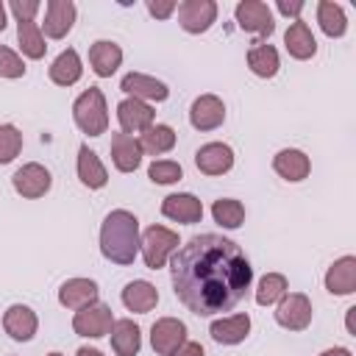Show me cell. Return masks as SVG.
Returning <instances> with one entry per match:
<instances>
[{
  "instance_id": "6da1fadb",
  "label": "cell",
  "mask_w": 356,
  "mask_h": 356,
  "mask_svg": "<svg viewBox=\"0 0 356 356\" xmlns=\"http://www.w3.org/2000/svg\"><path fill=\"white\" fill-rule=\"evenodd\" d=\"M175 298L197 317L231 312L253 281L242 248L220 234H197L172 256Z\"/></svg>"
},
{
  "instance_id": "7a4b0ae2",
  "label": "cell",
  "mask_w": 356,
  "mask_h": 356,
  "mask_svg": "<svg viewBox=\"0 0 356 356\" xmlns=\"http://www.w3.org/2000/svg\"><path fill=\"white\" fill-rule=\"evenodd\" d=\"M139 220L125 211V209H114L100 228V250L108 261L114 264H134L136 253H139Z\"/></svg>"
},
{
  "instance_id": "3957f363",
  "label": "cell",
  "mask_w": 356,
  "mask_h": 356,
  "mask_svg": "<svg viewBox=\"0 0 356 356\" xmlns=\"http://www.w3.org/2000/svg\"><path fill=\"white\" fill-rule=\"evenodd\" d=\"M72 117L75 125L89 134V136H100L108 128V108H106V97L97 86H89L86 92H81L72 103Z\"/></svg>"
},
{
  "instance_id": "277c9868",
  "label": "cell",
  "mask_w": 356,
  "mask_h": 356,
  "mask_svg": "<svg viewBox=\"0 0 356 356\" xmlns=\"http://www.w3.org/2000/svg\"><path fill=\"white\" fill-rule=\"evenodd\" d=\"M139 248H142V256H145V267L159 270V267H164L167 256L178 248V234L170 231V228H164V225H150L142 234Z\"/></svg>"
},
{
  "instance_id": "5b68a950",
  "label": "cell",
  "mask_w": 356,
  "mask_h": 356,
  "mask_svg": "<svg viewBox=\"0 0 356 356\" xmlns=\"http://www.w3.org/2000/svg\"><path fill=\"white\" fill-rule=\"evenodd\" d=\"M114 325V317H111V309L106 303H89L83 309L75 312L72 317V328L78 337H89V339H100L111 331Z\"/></svg>"
},
{
  "instance_id": "8992f818",
  "label": "cell",
  "mask_w": 356,
  "mask_h": 356,
  "mask_svg": "<svg viewBox=\"0 0 356 356\" xmlns=\"http://www.w3.org/2000/svg\"><path fill=\"white\" fill-rule=\"evenodd\" d=\"M236 25L248 33H259V36H270L275 31V19L273 11L267 8V3L261 0H239L234 8Z\"/></svg>"
},
{
  "instance_id": "52a82bcc",
  "label": "cell",
  "mask_w": 356,
  "mask_h": 356,
  "mask_svg": "<svg viewBox=\"0 0 356 356\" xmlns=\"http://www.w3.org/2000/svg\"><path fill=\"white\" fill-rule=\"evenodd\" d=\"M275 320L289 331H303L312 323V300L303 292H284L275 306Z\"/></svg>"
},
{
  "instance_id": "ba28073f",
  "label": "cell",
  "mask_w": 356,
  "mask_h": 356,
  "mask_svg": "<svg viewBox=\"0 0 356 356\" xmlns=\"http://www.w3.org/2000/svg\"><path fill=\"white\" fill-rule=\"evenodd\" d=\"M217 19V3L214 0H184L178 6V22L186 33H203Z\"/></svg>"
},
{
  "instance_id": "9c48e42d",
  "label": "cell",
  "mask_w": 356,
  "mask_h": 356,
  "mask_svg": "<svg viewBox=\"0 0 356 356\" xmlns=\"http://www.w3.org/2000/svg\"><path fill=\"white\" fill-rule=\"evenodd\" d=\"M186 342V325L175 317H161L153 323L150 328V345L159 356H170L172 350H178Z\"/></svg>"
},
{
  "instance_id": "30bf717a",
  "label": "cell",
  "mask_w": 356,
  "mask_h": 356,
  "mask_svg": "<svg viewBox=\"0 0 356 356\" xmlns=\"http://www.w3.org/2000/svg\"><path fill=\"white\" fill-rule=\"evenodd\" d=\"M120 89H122L128 97L142 100V103H145V100H156V103H161V100L170 97L167 83H161V81H156L153 75H145V72H128V75H122Z\"/></svg>"
},
{
  "instance_id": "8fae6325",
  "label": "cell",
  "mask_w": 356,
  "mask_h": 356,
  "mask_svg": "<svg viewBox=\"0 0 356 356\" xmlns=\"http://www.w3.org/2000/svg\"><path fill=\"white\" fill-rule=\"evenodd\" d=\"M11 184H14V189H17L22 197H31V200H33V197L47 195V189H50L53 178H50L47 167H42V164L31 161V164H22V167L14 172Z\"/></svg>"
},
{
  "instance_id": "7c38bea8",
  "label": "cell",
  "mask_w": 356,
  "mask_h": 356,
  "mask_svg": "<svg viewBox=\"0 0 356 356\" xmlns=\"http://www.w3.org/2000/svg\"><path fill=\"white\" fill-rule=\"evenodd\" d=\"M225 120V103L217 95H200L189 108V122L197 131H214Z\"/></svg>"
},
{
  "instance_id": "4fadbf2b",
  "label": "cell",
  "mask_w": 356,
  "mask_h": 356,
  "mask_svg": "<svg viewBox=\"0 0 356 356\" xmlns=\"http://www.w3.org/2000/svg\"><path fill=\"white\" fill-rule=\"evenodd\" d=\"M117 120H120L122 134H136V131H145V128L153 125L156 108L147 106V103H142V100L125 97V100H120V106H117Z\"/></svg>"
},
{
  "instance_id": "5bb4252c",
  "label": "cell",
  "mask_w": 356,
  "mask_h": 356,
  "mask_svg": "<svg viewBox=\"0 0 356 356\" xmlns=\"http://www.w3.org/2000/svg\"><path fill=\"white\" fill-rule=\"evenodd\" d=\"M195 164L203 175H222L234 167V150L225 142H209V145L197 147Z\"/></svg>"
},
{
  "instance_id": "9a60e30c",
  "label": "cell",
  "mask_w": 356,
  "mask_h": 356,
  "mask_svg": "<svg viewBox=\"0 0 356 356\" xmlns=\"http://www.w3.org/2000/svg\"><path fill=\"white\" fill-rule=\"evenodd\" d=\"M3 328H6V334H8L11 339L28 342V339H33V334H36V328H39L36 312H33L31 306H22V303L8 306L6 314H3Z\"/></svg>"
},
{
  "instance_id": "2e32d148",
  "label": "cell",
  "mask_w": 356,
  "mask_h": 356,
  "mask_svg": "<svg viewBox=\"0 0 356 356\" xmlns=\"http://www.w3.org/2000/svg\"><path fill=\"white\" fill-rule=\"evenodd\" d=\"M161 214L175 220V222H184V225H192V222H200L203 217V203L189 195V192H178V195H167L161 200Z\"/></svg>"
},
{
  "instance_id": "e0dca14e",
  "label": "cell",
  "mask_w": 356,
  "mask_h": 356,
  "mask_svg": "<svg viewBox=\"0 0 356 356\" xmlns=\"http://www.w3.org/2000/svg\"><path fill=\"white\" fill-rule=\"evenodd\" d=\"M75 3L72 0H47L44 6V36L50 39H61L70 33L72 22H75Z\"/></svg>"
},
{
  "instance_id": "ac0fdd59",
  "label": "cell",
  "mask_w": 356,
  "mask_h": 356,
  "mask_svg": "<svg viewBox=\"0 0 356 356\" xmlns=\"http://www.w3.org/2000/svg\"><path fill=\"white\" fill-rule=\"evenodd\" d=\"M89 64H92L95 75L111 78L117 72V67L122 64V47L117 42H111V39H97L89 47Z\"/></svg>"
},
{
  "instance_id": "d6986e66",
  "label": "cell",
  "mask_w": 356,
  "mask_h": 356,
  "mask_svg": "<svg viewBox=\"0 0 356 356\" xmlns=\"http://www.w3.org/2000/svg\"><path fill=\"white\" fill-rule=\"evenodd\" d=\"M97 284L92 278H70L61 284L58 289V303L67 306V309H83L89 303H97Z\"/></svg>"
},
{
  "instance_id": "ffe728a7",
  "label": "cell",
  "mask_w": 356,
  "mask_h": 356,
  "mask_svg": "<svg viewBox=\"0 0 356 356\" xmlns=\"http://www.w3.org/2000/svg\"><path fill=\"white\" fill-rule=\"evenodd\" d=\"M325 289L331 295H350L356 292V256L337 259L325 273Z\"/></svg>"
},
{
  "instance_id": "44dd1931",
  "label": "cell",
  "mask_w": 356,
  "mask_h": 356,
  "mask_svg": "<svg viewBox=\"0 0 356 356\" xmlns=\"http://www.w3.org/2000/svg\"><path fill=\"white\" fill-rule=\"evenodd\" d=\"M111 161L120 172H134L142 164V147L139 139H134L131 134H114L111 136Z\"/></svg>"
},
{
  "instance_id": "7402d4cb",
  "label": "cell",
  "mask_w": 356,
  "mask_h": 356,
  "mask_svg": "<svg viewBox=\"0 0 356 356\" xmlns=\"http://www.w3.org/2000/svg\"><path fill=\"white\" fill-rule=\"evenodd\" d=\"M273 170L286 181H303L309 175V170H312V161H309V156L303 150L284 147V150H278L273 156Z\"/></svg>"
},
{
  "instance_id": "603a6c76",
  "label": "cell",
  "mask_w": 356,
  "mask_h": 356,
  "mask_svg": "<svg viewBox=\"0 0 356 356\" xmlns=\"http://www.w3.org/2000/svg\"><path fill=\"white\" fill-rule=\"evenodd\" d=\"M284 44H286V53L292 58H298V61H306V58H312L317 53V42H314V36H312V31H309V25L303 19H295L286 28Z\"/></svg>"
},
{
  "instance_id": "cb8c5ba5",
  "label": "cell",
  "mask_w": 356,
  "mask_h": 356,
  "mask_svg": "<svg viewBox=\"0 0 356 356\" xmlns=\"http://www.w3.org/2000/svg\"><path fill=\"white\" fill-rule=\"evenodd\" d=\"M250 331V317L248 314H231V317H222V320H214L209 334L214 342L220 345H239Z\"/></svg>"
},
{
  "instance_id": "d4e9b609",
  "label": "cell",
  "mask_w": 356,
  "mask_h": 356,
  "mask_svg": "<svg viewBox=\"0 0 356 356\" xmlns=\"http://www.w3.org/2000/svg\"><path fill=\"white\" fill-rule=\"evenodd\" d=\"M111 348L117 356H136L139 348H142V334H139V325L134 320H114L111 325Z\"/></svg>"
},
{
  "instance_id": "484cf974",
  "label": "cell",
  "mask_w": 356,
  "mask_h": 356,
  "mask_svg": "<svg viewBox=\"0 0 356 356\" xmlns=\"http://www.w3.org/2000/svg\"><path fill=\"white\" fill-rule=\"evenodd\" d=\"M81 75H83L81 56H78L72 47L61 50V53L53 58V64H50V81L58 83V86H72V83L81 81Z\"/></svg>"
},
{
  "instance_id": "4316f807",
  "label": "cell",
  "mask_w": 356,
  "mask_h": 356,
  "mask_svg": "<svg viewBox=\"0 0 356 356\" xmlns=\"http://www.w3.org/2000/svg\"><path fill=\"white\" fill-rule=\"evenodd\" d=\"M122 303H125V309L128 312H136V314H147L156 303H159V292H156V286L150 284V281H131V284H125V289H122Z\"/></svg>"
},
{
  "instance_id": "83f0119b",
  "label": "cell",
  "mask_w": 356,
  "mask_h": 356,
  "mask_svg": "<svg viewBox=\"0 0 356 356\" xmlns=\"http://www.w3.org/2000/svg\"><path fill=\"white\" fill-rule=\"evenodd\" d=\"M78 178L89 189H100L108 181V172H106L103 161L97 159L95 150H89V145H81V150H78Z\"/></svg>"
},
{
  "instance_id": "f1b7e54d",
  "label": "cell",
  "mask_w": 356,
  "mask_h": 356,
  "mask_svg": "<svg viewBox=\"0 0 356 356\" xmlns=\"http://www.w3.org/2000/svg\"><path fill=\"white\" fill-rule=\"evenodd\" d=\"M139 147H142V153L161 156V153H167V150L175 147V131H172L170 125H164V122H153L150 128L142 131Z\"/></svg>"
},
{
  "instance_id": "f546056e",
  "label": "cell",
  "mask_w": 356,
  "mask_h": 356,
  "mask_svg": "<svg viewBox=\"0 0 356 356\" xmlns=\"http://www.w3.org/2000/svg\"><path fill=\"white\" fill-rule=\"evenodd\" d=\"M248 67L253 70V75L259 78H273L281 67L278 61V50L273 44H264V42H256L250 50H248Z\"/></svg>"
},
{
  "instance_id": "4dcf8cb0",
  "label": "cell",
  "mask_w": 356,
  "mask_h": 356,
  "mask_svg": "<svg viewBox=\"0 0 356 356\" xmlns=\"http://www.w3.org/2000/svg\"><path fill=\"white\" fill-rule=\"evenodd\" d=\"M317 22L323 28V33L328 36H342L348 31V19H345V11L339 3H331V0H320L317 3Z\"/></svg>"
},
{
  "instance_id": "1f68e13d",
  "label": "cell",
  "mask_w": 356,
  "mask_h": 356,
  "mask_svg": "<svg viewBox=\"0 0 356 356\" xmlns=\"http://www.w3.org/2000/svg\"><path fill=\"white\" fill-rule=\"evenodd\" d=\"M17 39H19V50L28 56V58H42L47 44H44V36L39 31V25L33 19H22L17 22Z\"/></svg>"
},
{
  "instance_id": "d6a6232c",
  "label": "cell",
  "mask_w": 356,
  "mask_h": 356,
  "mask_svg": "<svg viewBox=\"0 0 356 356\" xmlns=\"http://www.w3.org/2000/svg\"><path fill=\"white\" fill-rule=\"evenodd\" d=\"M211 217L222 228H239L242 220H245V206L239 200H234V197H220L211 206Z\"/></svg>"
},
{
  "instance_id": "836d02e7",
  "label": "cell",
  "mask_w": 356,
  "mask_h": 356,
  "mask_svg": "<svg viewBox=\"0 0 356 356\" xmlns=\"http://www.w3.org/2000/svg\"><path fill=\"white\" fill-rule=\"evenodd\" d=\"M284 292H286V278L281 273H267L256 286V303L259 306H273L284 298Z\"/></svg>"
},
{
  "instance_id": "e575fe53",
  "label": "cell",
  "mask_w": 356,
  "mask_h": 356,
  "mask_svg": "<svg viewBox=\"0 0 356 356\" xmlns=\"http://www.w3.org/2000/svg\"><path fill=\"white\" fill-rule=\"evenodd\" d=\"M22 150V134L17 125H0V164H8Z\"/></svg>"
},
{
  "instance_id": "d590c367",
  "label": "cell",
  "mask_w": 356,
  "mask_h": 356,
  "mask_svg": "<svg viewBox=\"0 0 356 356\" xmlns=\"http://www.w3.org/2000/svg\"><path fill=\"white\" fill-rule=\"evenodd\" d=\"M147 175H150V181H153V184H175V181H181V178H184V170H181V164H178V161L159 159V161H153V164L147 167Z\"/></svg>"
},
{
  "instance_id": "8d00e7d4",
  "label": "cell",
  "mask_w": 356,
  "mask_h": 356,
  "mask_svg": "<svg viewBox=\"0 0 356 356\" xmlns=\"http://www.w3.org/2000/svg\"><path fill=\"white\" fill-rule=\"evenodd\" d=\"M22 75H25L22 58L11 47L0 44V78H22Z\"/></svg>"
},
{
  "instance_id": "74e56055",
  "label": "cell",
  "mask_w": 356,
  "mask_h": 356,
  "mask_svg": "<svg viewBox=\"0 0 356 356\" xmlns=\"http://www.w3.org/2000/svg\"><path fill=\"white\" fill-rule=\"evenodd\" d=\"M8 8H11V14L17 17V22L33 19V14L39 11V0H11Z\"/></svg>"
},
{
  "instance_id": "f35d334b",
  "label": "cell",
  "mask_w": 356,
  "mask_h": 356,
  "mask_svg": "<svg viewBox=\"0 0 356 356\" xmlns=\"http://www.w3.org/2000/svg\"><path fill=\"white\" fill-rule=\"evenodd\" d=\"M175 8H178L175 0H147V11H150L153 17H159V19H167Z\"/></svg>"
},
{
  "instance_id": "ab89813d",
  "label": "cell",
  "mask_w": 356,
  "mask_h": 356,
  "mask_svg": "<svg viewBox=\"0 0 356 356\" xmlns=\"http://www.w3.org/2000/svg\"><path fill=\"white\" fill-rule=\"evenodd\" d=\"M170 356H206V350H203V345L200 342H184L178 350H172Z\"/></svg>"
},
{
  "instance_id": "60d3db41",
  "label": "cell",
  "mask_w": 356,
  "mask_h": 356,
  "mask_svg": "<svg viewBox=\"0 0 356 356\" xmlns=\"http://www.w3.org/2000/svg\"><path fill=\"white\" fill-rule=\"evenodd\" d=\"M278 11H281V14H286V17H295V19H300L303 3H300V0H292V3H286V0H278Z\"/></svg>"
},
{
  "instance_id": "b9f144b4",
  "label": "cell",
  "mask_w": 356,
  "mask_h": 356,
  "mask_svg": "<svg viewBox=\"0 0 356 356\" xmlns=\"http://www.w3.org/2000/svg\"><path fill=\"white\" fill-rule=\"evenodd\" d=\"M320 356H350V350H348V348H328V350H323Z\"/></svg>"
},
{
  "instance_id": "7bdbcfd3",
  "label": "cell",
  "mask_w": 356,
  "mask_h": 356,
  "mask_svg": "<svg viewBox=\"0 0 356 356\" xmlns=\"http://www.w3.org/2000/svg\"><path fill=\"white\" fill-rule=\"evenodd\" d=\"M75 356H103L97 348H78V353Z\"/></svg>"
},
{
  "instance_id": "ee69618b",
  "label": "cell",
  "mask_w": 356,
  "mask_h": 356,
  "mask_svg": "<svg viewBox=\"0 0 356 356\" xmlns=\"http://www.w3.org/2000/svg\"><path fill=\"white\" fill-rule=\"evenodd\" d=\"M353 312H356V306L348 309V331H350V334H353Z\"/></svg>"
},
{
  "instance_id": "f6af8a7d",
  "label": "cell",
  "mask_w": 356,
  "mask_h": 356,
  "mask_svg": "<svg viewBox=\"0 0 356 356\" xmlns=\"http://www.w3.org/2000/svg\"><path fill=\"white\" fill-rule=\"evenodd\" d=\"M6 28V6H3V0H0V31Z\"/></svg>"
},
{
  "instance_id": "bcb514c9",
  "label": "cell",
  "mask_w": 356,
  "mask_h": 356,
  "mask_svg": "<svg viewBox=\"0 0 356 356\" xmlns=\"http://www.w3.org/2000/svg\"><path fill=\"white\" fill-rule=\"evenodd\" d=\"M47 356H64V353H58V350H53V353H47Z\"/></svg>"
}]
</instances>
